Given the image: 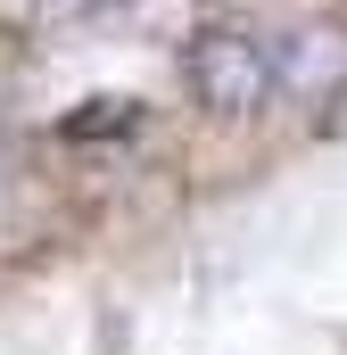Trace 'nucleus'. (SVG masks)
Segmentation results:
<instances>
[{"label":"nucleus","mask_w":347,"mask_h":355,"mask_svg":"<svg viewBox=\"0 0 347 355\" xmlns=\"http://www.w3.org/2000/svg\"><path fill=\"white\" fill-rule=\"evenodd\" d=\"M182 91L215 116V124H240L264 116L281 99V58H273V33L248 17H207L190 42H182Z\"/></svg>","instance_id":"1"},{"label":"nucleus","mask_w":347,"mask_h":355,"mask_svg":"<svg viewBox=\"0 0 347 355\" xmlns=\"http://www.w3.org/2000/svg\"><path fill=\"white\" fill-rule=\"evenodd\" d=\"M281 58V99H331L347 83V25H298L289 42H273Z\"/></svg>","instance_id":"2"},{"label":"nucleus","mask_w":347,"mask_h":355,"mask_svg":"<svg viewBox=\"0 0 347 355\" xmlns=\"http://www.w3.org/2000/svg\"><path fill=\"white\" fill-rule=\"evenodd\" d=\"M141 132V99H83V116L58 124V141H124Z\"/></svg>","instance_id":"3"}]
</instances>
